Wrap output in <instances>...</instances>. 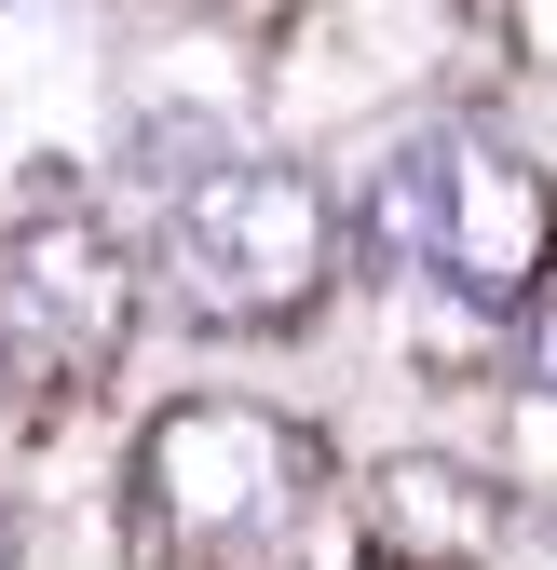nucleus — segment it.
Here are the masks:
<instances>
[{
	"instance_id": "nucleus-1",
	"label": "nucleus",
	"mask_w": 557,
	"mask_h": 570,
	"mask_svg": "<svg viewBox=\"0 0 557 570\" xmlns=\"http://www.w3.org/2000/svg\"><path fill=\"white\" fill-rule=\"evenodd\" d=\"M354 232H368L381 272H436L476 313H530L544 272H557V190H544L530 150H504L476 122H436V136H394L368 164Z\"/></svg>"
},
{
	"instance_id": "nucleus-2",
	"label": "nucleus",
	"mask_w": 557,
	"mask_h": 570,
	"mask_svg": "<svg viewBox=\"0 0 557 570\" xmlns=\"http://www.w3.org/2000/svg\"><path fill=\"white\" fill-rule=\"evenodd\" d=\"M164 272L204 326H300L340 272V204L300 164H258L218 150L204 177H177V218H164Z\"/></svg>"
},
{
	"instance_id": "nucleus-3",
	"label": "nucleus",
	"mask_w": 557,
	"mask_h": 570,
	"mask_svg": "<svg viewBox=\"0 0 557 570\" xmlns=\"http://www.w3.org/2000/svg\"><path fill=\"white\" fill-rule=\"evenodd\" d=\"M313 489V435L286 407H245V394H177L150 435H136V517L177 557H232L272 543Z\"/></svg>"
},
{
	"instance_id": "nucleus-4",
	"label": "nucleus",
	"mask_w": 557,
	"mask_h": 570,
	"mask_svg": "<svg viewBox=\"0 0 557 570\" xmlns=\"http://www.w3.org/2000/svg\"><path fill=\"white\" fill-rule=\"evenodd\" d=\"M123 340H136V258H123V232L82 218V204L14 218V245H0V353H28V367H55V381H96Z\"/></svg>"
},
{
	"instance_id": "nucleus-5",
	"label": "nucleus",
	"mask_w": 557,
	"mask_h": 570,
	"mask_svg": "<svg viewBox=\"0 0 557 570\" xmlns=\"http://www.w3.org/2000/svg\"><path fill=\"white\" fill-rule=\"evenodd\" d=\"M368 557L381 570H490L504 557V489L436 462V449H408V462L368 475Z\"/></svg>"
},
{
	"instance_id": "nucleus-6",
	"label": "nucleus",
	"mask_w": 557,
	"mask_h": 570,
	"mask_svg": "<svg viewBox=\"0 0 557 570\" xmlns=\"http://www.w3.org/2000/svg\"><path fill=\"white\" fill-rule=\"evenodd\" d=\"M530 367H544V394H557V299H544V340H530Z\"/></svg>"
},
{
	"instance_id": "nucleus-7",
	"label": "nucleus",
	"mask_w": 557,
	"mask_h": 570,
	"mask_svg": "<svg viewBox=\"0 0 557 570\" xmlns=\"http://www.w3.org/2000/svg\"><path fill=\"white\" fill-rule=\"evenodd\" d=\"M0 570H14V517H0Z\"/></svg>"
}]
</instances>
